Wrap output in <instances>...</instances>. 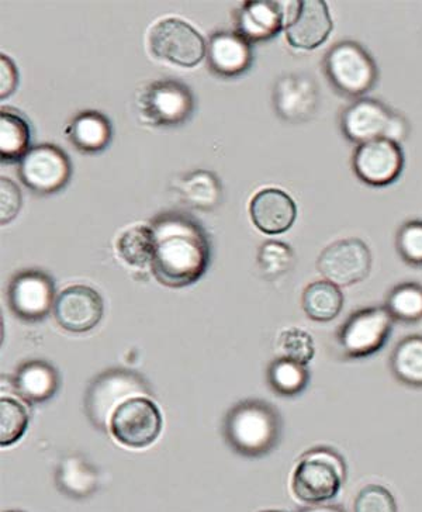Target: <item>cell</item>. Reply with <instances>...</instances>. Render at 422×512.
Listing matches in <instances>:
<instances>
[{"label":"cell","mask_w":422,"mask_h":512,"mask_svg":"<svg viewBox=\"0 0 422 512\" xmlns=\"http://www.w3.org/2000/svg\"><path fill=\"white\" fill-rule=\"evenodd\" d=\"M154 256L151 271L161 285L181 289L202 278L210 265L209 235L181 211H166L151 221Z\"/></svg>","instance_id":"obj_1"},{"label":"cell","mask_w":422,"mask_h":512,"mask_svg":"<svg viewBox=\"0 0 422 512\" xmlns=\"http://www.w3.org/2000/svg\"><path fill=\"white\" fill-rule=\"evenodd\" d=\"M282 417L266 401L247 400L228 411L223 432L234 452L247 458H261L278 446Z\"/></svg>","instance_id":"obj_2"},{"label":"cell","mask_w":422,"mask_h":512,"mask_svg":"<svg viewBox=\"0 0 422 512\" xmlns=\"http://www.w3.org/2000/svg\"><path fill=\"white\" fill-rule=\"evenodd\" d=\"M151 387L140 373L126 369H110L100 373L86 390L85 413L100 431L109 430L117 408L137 397L151 396Z\"/></svg>","instance_id":"obj_3"},{"label":"cell","mask_w":422,"mask_h":512,"mask_svg":"<svg viewBox=\"0 0 422 512\" xmlns=\"http://www.w3.org/2000/svg\"><path fill=\"white\" fill-rule=\"evenodd\" d=\"M347 479L344 459L330 448L304 453L293 473L294 496L303 503L324 504L337 497Z\"/></svg>","instance_id":"obj_4"},{"label":"cell","mask_w":422,"mask_h":512,"mask_svg":"<svg viewBox=\"0 0 422 512\" xmlns=\"http://www.w3.org/2000/svg\"><path fill=\"white\" fill-rule=\"evenodd\" d=\"M136 106L147 126L178 127L195 113L196 100L186 83L162 79L147 83L137 92Z\"/></svg>","instance_id":"obj_5"},{"label":"cell","mask_w":422,"mask_h":512,"mask_svg":"<svg viewBox=\"0 0 422 512\" xmlns=\"http://www.w3.org/2000/svg\"><path fill=\"white\" fill-rule=\"evenodd\" d=\"M341 130L351 143L359 145L376 140L399 144L408 137L410 126L403 116L379 100L362 98L342 113Z\"/></svg>","instance_id":"obj_6"},{"label":"cell","mask_w":422,"mask_h":512,"mask_svg":"<svg viewBox=\"0 0 422 512\" xmlns=\"http://www.w3.org/2000/svg\"><path fill=\"white\" fill-rule=\"evenodd\" d=\"M325 75L341 95L361 98L372 91L379 78L372 55L356 41L335 44L324 60Z\"/></svg>","instance_id":"obj_7"},{"label":"cell","mask_w":422,"mask_h":512,"mask_svg":"<svg viewBox=\"0 0 422 512\" xmlns=\"http://www.w3.org/2000/svg\"><path fill=\"white\" fill-rule=\"evenodd\" d=\"M148 46L158 60L185 68L196 67L207 54L202 34L176 17L159 20L152 26L148 34Z\"/></svg>","instance_id":"obj_8"},{"label":"cell","mask_w":422,"mask_h":512,"mask_svg":"<svg viewBox=\"0 0 422 512\" xmlns=\"http://www.w3.org/2000/svg\"><path fill=\"white\" fill-rule=\"evenodd\" d=\"M19 176L38 195H54L71 181V158L57 145H37L19 162Z\"/></svg>","instance_id":"obj_9"},{"label":"cell","mask_w":422,"mask_h":512,"mask_svg":"<svg viewBox=\"0 0 422 512\" xmlns=\"http://www.w3.org/2000/svg\"><path fill=\"white\" fill-rule=\"evenodd\" d=\"M162 415L154 401L137 397L117 408L110 420L109 431L119 444L129 448H147L161 434Z\"/></svg>","instance_id":"obj_10"},{"label":"cell","mask_w":422,"mask_h":512,"mask_svg":"<svg viewBox=\"0 0 422 512\" xmlns=\"http://www.w3.org/2000/svg\"><path fill=\"white\" fill-rule=\"evenodd\" d=\"M394 318L386 307L358 311L348 318L338 338L349 358H366L385 347L392 332Z\"/></svg>","instance_id":"obj_11"},{"label":"cell","mask_w":422,"mask_h":512,"mask_svg":"<svg viewBox=\"0 0 422 512\" xmlns=\"http://www.w3.org/2000/svg\"><path fill=\"white\" fill-rule=\"evenodd\" d=\"M54 280L43 271L17 273L10 282L8 302L10 310L20 320L36 323L44 320L55 306Z\"/></svg>","instance_id":"obj_12"},{"label":"cell","mask_w":422,"mask_h":512,"mask_svg":"<svg viewBox=\"0 0 422 512\" xmlns=\"http://www.w3.org/2000/svg\"><path fill=\"white\" fill-rule=\"evenodd\" d=\"M317 268L335 286H351L368 278L372 254L368 245L358 238L334 242L321 252Z\"/></svg>","instance_id":"obj_13"},{"label":"cell","mask_w":422,"mask_h":512,"mask_svg":"<svg viewBox=\"0 0 422 512\" xmlns=\"http://www.w3.org/2000/svg\"><path fill=\"white\" fill-rule=\"evenodd\" d=\"M352 166L363 183L373 188H385L400 178L404 169V152L394 141H370L358 145Z\"/></svg>","instance_id":"obj_14"},{"label":"cell","mask_w":422,"mask_h":512,"mask_svg":"<svg viewBox=\"0 0 422 512\" xmlns=\"http://www.w3.org/2000/svg\"><path fill=\"white\" fill-rule=\"evenodd\" d=\"M103 313L102 297L89 286H69L55 300V320L65 331L76 334L93 330L102 320Z\"/></svg>","instance_id":"obj_15"},{"label":"cell","mask_w":422,"mask_h":512,"mask_svg":"<svg viewBox=\"0 0 422 512\" xmlns=\"http://www.w3.org/2000/svg\"><path fill=\"white\" fill-rule=\"evenodd\" d=\"M286 37L290 46L311 51L325 43L332 31V19L324 0H302L290 6Z\"/></svg>","instance_id":"obj_16"},{"label":"cell","mask_w":422,"mask_h":512,"mask_svg":"<svg viewBox=\"0 0 422 512\" xmlns=\"http://www.w3.org/2000/svg\"><path fill=\"white\" fill-rule=\"evenodd\" d=\"M320 91L310 75L287 74L276 82L273 105L280 119L303 123L317 112Z\"/></svg>","instance_id":"obj_17"},{"label":"cell","mask_w":422,"mask_h":512,"mask_svg":"<svg viewBox=\"0 0 422 512\" xmlns=\"http://www.w3.org/2000/svg\"><path fill=\"white\" fill-rule=\"evenodd\" d=\"M289 9L272 0H248L235 15V31L249 43L272 40L289 22Z\"/></svg>","instance_id":"obj_18"},{"label":"cell","mask_w":422,"mask_h":512,"mask_svg":"<svg viewBox=\"0 0 422 512\" xmlns=\"http://www.w3.org/2000/svg\"><path fill=\"white\" fill-rule=\"evenodd\" d=\"M207 62L214 74L223 78L244 75L252 67V44L237 31L219 30L207 44Z\"/></svg>","instance_id":"obj_19"},{"label":"cell","mask_w":422,"mask_h":512,"mask_svg":"<svg viewBox=\"0 0 422 512\" xmlns=\"http://www.w3.org/2000/svg\"><path fill=\"white\" fill-rule=\"evenodd\" d=\"M252 221L265 234H283L292 228L297 217V206L292 197L279 189L258 192L249 206Z\"/></svg>","instance_id":"obj_20"},{"label":"cell","mask_w":422,"mask_h":512,"mask_svg":"<svg viewBox=\"0 0 422 512\" xmlns=\"http://www.w3.org/2000/svg\"><path fill=\"white\" fill-rule=\"evenodd\" d=\"M60 386L57 369L46 361L24 362L13 377V387L17 394L31 404L46 403L53 399Z\"/></svg>","instance_id":"obj_21"},{"label":"cell","mask_w":422,"mask_h":512,"mask_svg":"<svg viewBox=\"0 0 422 512\" xmlns=\"http://www.w3.org/2000/svg\"><path fill=\"white\" fill-rule=\"evenodd\" d=\"M71 143L85 154H99L109 147L113 137V127L105 114L88 110L79 113L67 128Z\"/></svg>","instance_id":"obj_22"},{"label":"cell","mask_w":422,"mask_h":512,"mask_svg":"<svg viewBox=\"0 0 422 512\" xmlns=\"http://www.w3.org/2000/svg\"><path fill=\"white\" fill-rule=\"evenodd\" d=\"M175 190L182 202L192 209L211 211L223 200V186L216 174L210 171L190 172L175 183Z\"/></svg>","instance_id":"obj_23"},{"label":"cell","mask_w":422,"mask_h":512,"mask_svg":"<svg viewBox=\"0 0 422 512\" xmlns=\"http://www.w3.org/2000/svg\"><path fill=\"white\" fill-rule=\"evenodd\" d=\"M29 121L17 110L2 107L0 110V159L3 164L20 162L31 150Z\"/></svg>","instance_id":"obj_24"},{"label":"cell","mask_w":422,"mask_h":512,"mask_svg":"<svg viewBox=\"0 0 422 512\" xmlns=\"http://www.w3.org/2000/svg\"><path fill=\"white\" fill-rule=\"evenodd\" d=\"M57 486L69 497H89L98 489V472L83 456L69 455L58 466Z\"/></svg>","instance_id":"obj_25"},{"label":"cell","mask_w":422,"mask_h":512,"mask_svg":"<svg viewBox=\"0 0 422 512\" xmlns=\"http://www.w3.org/2000/svg\"><path fill=\"white\" fill-rule=\"evenodd\" d=\"M344 307V294L340 287L328 280L311 283L303 293V310L307 317L318 323L334 320Z\"/></svg>","instance_id":"obj_26"},{"label":"cell","mask_w":422,"mask_h":512,"mask_svg":"<svg viewBox=\"0 0 422 512\" xmlns=\"http://www.w3.org/2000/svg\"><path fill=\"white\" fill-rule=\"evenodd\" d=\"M117 254L133 268H145L154 256V233L150 226H133L121 233L116 242Z\"/></svg>","instance_id":"obj_27"},{"label":"cell","mask_w":422,"mask_h":512,"mask_svg":"<svg viewBox=\"0 0 422 512\" xmlns=\"http://www.w3.org/2000/svg\"><path fill=\"white\" fill-rule=\"evenodd\" d=\"M392 370L401 383L422 387L421 335H411L397 345L392 355Z\"/></svg>","instance_id":"obj_28"},{"label":"cell","mask_w":422,"mask_h":512,"mask_svg":"<svg viewBox=\"0 0 422 512\" xmlns=\"http://www.w3.org/2000/svg\"><path fill=\"white\" fill-rule=\"evenodd\" d=\"M310 382V372L307 366L279 358L269 365L268 383L279 396H299L307 389Z\"/></svg>","instance_id":"obj_29"},{"label":"cell","mask_w":422,"mask_h":512,"mask_svg":"<svg viewBox=\"0 0 422 512\" xmlns=\"http://www.w3.org/2000/svg\"><path fill=\"white\" fill-rule=\"evenodd\" d=\"M386 309L394 320L414 323L422 318V287L417 283H403L394 287L387 297Z\"/></svg>","instance_id":"obj_30"},{"label":"cell","mask_w":422,"mask_h":512,"mask_svg":"<svg viewBox=\"0 0 422 512\" xmlns=\"http://www.w3.org/2000/svg\"><path fill=\"white\" fill-rule=\"evenodd\" d=\"M29 425V413L19 400L2 397L0 400V445L16 444Z\"/></svg>","instance_id":"obj_31"},{"label":"cell","mask_w":422,"mask_h":512,"mask_svg":"<svg viewBox=\"0 0 422 512\" xmlns=\"http://www.w3.org/2000/svg\"><path fill=\"white\" fill-rule=\"evenodd\" d=\"M276 348H278L280 358L289 359V361L304 366L309 365L316 354L313 337L309 332L294 327L280 332Z\"/></svg>","instance_id":"obj_32"},{"label":"cell","mask_w":422,"mask_h":512,"mask_svg":"<svg viewBox=\"0 0 422 512\" xmlns=\"http://www.w3.org/2000/svg\"><path fill=\"white\" fill-rule=\"evenodd\" d=\"M294 252L280 241H266L258 252V265L266 279H278L292 269Z\"/></svg>","instance_id":"obj_33"},{"label":"cell","mask_w":422,"mask_h":512,"mask_svg":"<svg viewBox=\"0 0 422 512\" xmlns=\"http://www.w3.org/2000/svg\"><path fill=\"white\" fill-rule=\"evenodd\" d=\"M397 249L407 264L422 266V220H411L397 234Z\"/></svg>","instance_id":"obj_34"},{"label":"cell","mask_w":422,"mask_h":512,"mask_svg":"<svg viewBox=\"0 0 422 512\" xmlns=\"http://www.w3.org/2000/svg\"><path fill=\"white\" fill-rule=\"evenodd\" d=\"M355 512H397L393 494L379 484H370L359 491Z\"/></svg>","instance_id":"obj_35"},{"label":"cell","mask_w":422,"mask_h":512,"mask_svg":"<svg viewBox=\"0 0 422 512\" xmlns=\"http://www.w3.org/2000/svg\"><path fill=\"white\" fill-rule=\"evenodd\" d=\"M22 209V193L8 178L0 179V221L8 224L15 219Z\"/></svg>","instance_id":"obj_36"},{"label":"cell","mask_w":422,"mask_h":512,"mask_svg":"<svg viewBox=\"0 0 422 512\" xmlns=\"http://www.w3.org/2000/svg\"><path fill=\"white\" fill-rule=\"evenodd\" d=\"M0 69H2V89H0V98L6 99L16 91L17 85H19V72L15 62L10 60L9 57L2 54L0 57Z\"/></svg>","instance_id":"obj_37"},{"label":"cell","mask_w":422,"mask_h":512,"mask_svg":"<svg viewBox=\"0 0 422 512\" xmlns=\"http://www.w3.org/2000/svg\"><path fill=\"white\" fill-rule=\"evenodd\" d=\"M299 512H347L340 505L316 504L303 508Z\"/></svg>","instance_id":"obj_38"},{"label":"cell","mask_w":422,"mask_h":512,"mask_svg":"<svg viewBox=\"0 0 422 512\" xmlns=\"http://www.w3.org/2000/svg\"><path fill=\"white\" fill-rule=\"evenodd\" d=\"M262 512H282V511H262Z\"/></svg>","instance_id":"obj_39"},{"label":"cell","mask_w":422,"mask_h":512,"mask_svg":"<svg viewBox=\"0 0 422 512\" xmlns=\"http://www.w3.org/2000/svg\"><path fill=\"white\" fill-rule=\"evenodd\" d=\"M8 512H20V511H8Z\"/></svg>","instance_id":"obj_40"}]
</instances>
